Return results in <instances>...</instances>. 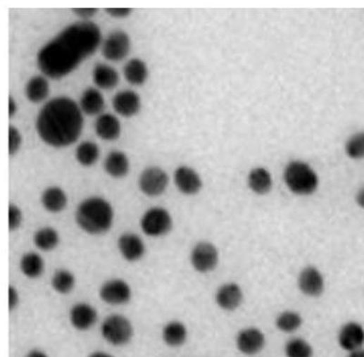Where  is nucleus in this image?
I'll use <instances>...</instances> for the list:
<instances>
[{"label": "nucleus", "mask_w": 364, "mask_h": 357, "mask_svg": "<svg viewBox=\"0 0 364 357\" xmlns=\"http://www.w3.org/2000/svg\"><path fill=\"white\" fill-rule=\"evenodd\" d=\"M105 107L103 96L98 89L89 88L84 92L82 99H80V110L84 113L90 115H97L101 113Z\"/></svg>", "instance_id": "bb28decb"}, {"label": "nucleus", "mask_w": 364, "mask_h": 357, "mask_svg": "<svg viewBox=\"0 0 364 357\" xmlns=\"http://www.w3.org/2000/svg\"><path fill=\"white\" fill-rule=\"evenodd\" d=\"M82 111L70 98L51 99L37 116V133L43 142L53 147L62 148L74 144L82 134Z\"/></svg>", "instance_id": "f03ea898"}, {"label": "nucleus", "mask_w": 364, "mask_h": 357, "mask_svg": "<svg viewBox=\"0 0 364 357\" xmlns=\"http://www.w3.org/2000/svg\"><path fill=\"white\" fill-rule=\"evenodd\" d=\"M192 268L200 274H208L217 268L220 253L215 244L208 241L199 242L194 245L189 256Z\"/></svg>", "instance_id": "0eeeda50"}, {"label": "nucleus", "mask_w": 364, "mask_h": 357, "mask_svg": "<svg viewBox=\"0 0 364 357\" xmlns=\"http://www.w3.org/2000/svg\"><path fill=\"white\" fill-rule=\"evenodd\" d=\"M18 303H20V294L17 288L9 285L8 288V308L9 311L12 312L17 308Z\"/></svg>", "instance_id": "e433bc0d"}, {"label": "nucleus", "mask_w": 364, "mask_h": 357, "mask_svg": "<svg viewBox=\"0 0 364 357\" xmlns=\"http://www.w3.org/2000/svg\"><path fill=\"white\" fill-rule=\"evenodd\" d=\"M42 203L45 210L49 213H61L67 207V194L61 188L52 186L43 192Z\"/></svg>", "instance_id": "4be33fe9"}, {"label": "nucleus", "mask_w": 364, "mask_h": 357, "mask_svg": "<svg viewBox=\"0 0 364 357\" xmlns=\"http://www.w3.org/2000/svg\"><path fill=\"white\" fill-rule=\"evenodd\" d=\"M266 344L265 334L257 327L241 329L236 337V346L242 355L253 356L264 349Z\"/></svg>", "instance_id": "9b49d317"}, {"label": "nucleus", "mask_w": 364, "mask_h": 357, "mask_svg": "<svg viewBox=\"0 0 364 357\" xmlns=\"http://www.w3.org/2000/svg\"><path fill=\"white\" fill-rule=\"evenodd\" d=\"M283 179L289 190L298 196H310L319 187L318 175L315 170L304 161H291L285 167Z\"/></svg>", "instance_id": "20e7f679"}, {"label": "nucleus", "mask_w": 364, "mask_h": 357, "mask_svg": "<svg viewBox=\"0 0 364 357\" xmlns=\"http://www.w3.org/2000/svg\"><path fill=\"white\" fill-rule=\"evenodd\" d=\"M8 228L11 232L17 231L20 227L23 220V213L20 208L11 203L8 211Z\"/></svg>", "instance_id": "f704fd0d"}, {"label": "nucleus", "mask_w": 364, "mask_h": 357, "mask_svg": "<svg viewBox=\"0 0 364 357\" xmlns=\"http://www.w3.org/2000/svg\"><path fill=\"white\" fill-rule=\"evenodd\" d=\"M356 201L358 206L364 210V185L358 190Z\"/></svg>", "instance_id": "ea45409f"}, {"label": "nucleus", "mask_w": 364, "mask_h": 357, "mask_svg": "<svg viewBox=\"0 0 364 357\" xmlns=\"http://www.w3.org/2000/svg\"><path fill=\"white\" fill-rule=\"evenodd\" d=\"M132 322L123 315H111L106 318L101 325V334L108 344L114 346H123L133 337Z\"/></svg>", "instance_id": "39448f33"}, {"label": "nucleus", "mask_w": 364, "mask_h": 357, "mask_svg": "<svg viewBox=\"0 0 364 357\" xmlns=\"http://www.w3.org/2000/svg\"><path fill=\"white\" fill-rule=\"evenodd\" d=\"M89 357H114L111 356V353H108L103 352V351H96V352H93L90 353Z\"/></svg>", "instance_id": "37998d69"}, {"label": "nucleus", "mask_w": 364, "mask_h": 357, "mask_svg": "<svg viewBox=\"0 0 364 357\" xmlns=\"http://www.w3.org/2000/svg\"><path fill=\"white\" fill-rule=\"evenodd\" d=\"M247 182L250 190L257 195H266L272 189V177L265 168L258 167L251 170Z\"/></svg>", "instance_id": "6ab92c4d"}, {"label": "nucleus", "mask_w": 364, "mask_h": 357, "mask_svg": "<svg viewBox=\"0 0 364 357\" xmlns=\"http://www.w3.org/2000/svg\"><path fill=\"white\" fill-rule=\"evenodd\" d=\"M23 137L20 132L13 126L9 127V154L14 155L20 150Z\"/></svg>", "instance_id": "c9c22d12"}, {"label": "nucleus", "mask_w": 364, "mask_h": 357, "mask_svg": "<svg viewBox=\"0 0 364 357\" xmlns=\"http://www.w3.org/2000/svg\"><path fill=\"white\" fill-rule=\"evenodd\" d=\"M299 290L303 296L318 298L325 291V279L322 273L315 266H306L298 275Z\"/></svg>", "instance_id": "6e6552de"}, {"label": "nucleus", "mask_w": 364, "mask_h": 357, "mask_svg": "<svg viewBox=\"0 0 364 357\" xmlns=\"http://www.w3.org/2000/svg\"><path fill=\"white\" fill-rule=\"evenodd\" d=\"M18 106L15 104V99L9 97V117L12 118L17 113Z\"/></svg>", "instance_id": "a19ab883"}, {"label": "nucleus", "mask_w": 364, "mask_h": 357, "mask_svg": "<svg viewBox=\"0 0 364 357\" xmlns=\"http://www.w3.org/2000/svg\"><path fill=\"white\" fill-rule=\"evenodd\" d=\"M169 184V177L163 169L149 167L143 170L139 180L141 191L149 197H156L163 194Z\"/></svg>", "instance_id": "1a4fd4ad"}, {"label": "nucleus", "mask_w": 364, "mask_h": 357, "mask_svg": "<svg viewBox=\"0 0 364 357\" xmlns=\"http://www.w3.org/2000/svg\"><path fill=\"white\" fill-rule=\"evenodd\" d=\"M61 237L57 230L46 226L34 234L33 243L37 249L43 251H51L58 246Z\"/></svg>", "instance_id": "a878e982"}, {"label": "nucleus", "mask_w": 364, "mask_h": 357, "mask_svg": "<svg viewBox=\"0 0 364 357\" xmlns=\"http://www.w3.org/2000/svg\"><path fill=\"white\" fill-rule=\"evenodd\" d=\"M303 324V316L292 310H285L280 313L275 319V327L284 334L294 333L301 327Z\"/></svg>", "instance_id": "c85d7f7f"}, {"label": "nucleus", "mask_w": 364, "mask_h": 357, "mask_svg": "<svg viewBox=\"0 0 364 357\" xmlns=\"http://www.w3.org/2000/svg\"><path fill=\"white\" fill-rule=\"evenodd\" d=\"M99 297L111 306H123L132 299V292L130 284L123 279H111L101 285Z\"/></svg>", "instance_id": "9d476101"}, {"label": "nucleus", "mask_w": 364, "mask_h": 357, "mask_svg": "<svg viewBox=\"0 0 364 357\" xmlns=\"http://www.w3.org/2000/svg\"><path fill=\"white\" fill-rule=\"evenodd\" d=\"M49 93V84L48 80L42 76L31 77L26 86V96L30 101L40 102L48 97Z\"/></svg>", "instance_id": "c756f323"}, {"label": "nucleus", "mask_w": 364, "mask_h": 357, "mask_svg": "<svg viewBox=\"0 0 364 357\" xmlns=\"http://www.w3.org/2000/svg\"><path fill=\"white\" fill-rule=\"evenodd\" d=\"M75 219L77 226L86 234H104L113 225V208L103 198L90 197L77 206Z\"/></svg>", "instance_id": "7ed1b4c3"}, {"label": "nucleus", "mask_w": 364, "mask_h": 357, "mask_svg": "<svg viewBox=\"0 0 364 357\" xmlns=\"http://www.w3.org/2000/svg\"><path fill=\"white\" fill-rule=\"evenodd\" d=\"M172 227V217L163 207L151 208L142 217L141 228L149 237H161L169 234Z\"/></svg>", "instance_id": "423d86ee"}, {"label": "nucleus", "mask_w": 364, "mask_h": 357, "mask_svg": "<svg viewBox=\"0 0 364 357\" xmlns=\"http://www.w3.org/2000/svg\"><path fill=\"white\" fill-rule=\"evenodd\" d=\"M347 357H364V349L351 351Z\"/></svg>", "instance_id": "c03bdc74"}, {"label": "nucleus", "mask_w": 364, "mask_h": 357, "mask_svg": "<svg viewBox=\"0 0 364 357\" xmlns=\"http://www.w3.org/2000/svg\"><path fill=\"white\" fill-rule=\"evenodd\" d=\"M345 152L353 160L364 158V132H357L348 139L345 144Z\"/></svg>", "instance_id": "72a5a7b5"}, {"label": "nucleus", "mask_w": 364, "mask_h": 357, "mask_svg": "<svg viewBox=\"0 0 364 357\" xmlns=\"http://www.w3.org/2000/svg\"><path fill=\"white\" fill-rule=\"evenodd\" d=\"M338 344L341 349L351 351L363 349L364 346V327L360 322L350 321L341 325L338 333Z\"/></svg>", "instance_id": "4468645a"}, {"label": "nucleus", "mask_w": 364, "mask_h": 357, "mask_svg": "<svg viewBox=\"0 0 364 357\" xmlns=\"http://www.w3.org/2000/svg\"><path fill=\"white\" fill-rule=\"evenodd\" d=\"M77 161L83 166H92L98 161L99 150L98 145L92 142H84L76 151Z\"/></svg>", "instance_id": "473e14b6"}, {"label": "nucleus", "mask_w": 364, "mask_h": 357, "mask_svg": "<svg viewBox=\"0 0 364 357\" xmlns=\"http://www.w3.org/2000/svg\"><path fill=\"white\" fill-rule=\"evenodd\" d=\"M114 110L124 117H132L141 110V98L132 91L120 92L113 99Z\"/></svg>", "instance_id": "a211bd4d"}, {"label": "nucleus", "mask_w": 364, "mask_h": 357, "mask_svg": "<svg viewBox=\"0 0 364 357\" xmlns=\"http://www.w3.org/2000/svg\"><path fill=\"white\" fill-rule=\"evenodd\" d=\"M76 278L73 273L67 269H60L55 272L51 279L52 288L60 294H68L74 290Z\"/></svg>", "instance_id": "7c9ffc66"}, {"label": "nucleus", "mask_w": 364, "mask_h": 357, "mask_svg": "<svg viewBox=\"0 0 364 357\" xmlns=\"http://www.w3.org/2000/svg\"><path fill=\"white\" fill-rule=\"evenodd\" d=\"M21 273L30 279L40 277L44 273L45 263L40 254L30 251L23 254L20 262Z\"/></svg>", "instance_id": "b1692460"}, {"label": "nucleus", "mask_w": 364, "mask_h": 357, "mask_svg": "<svg viewBox=\"0 0 364 357\" xmlns=\"http://www.w3.org/2000/svg\"><path fill=\"white\" fill-rule=\"evenodd\" d=\"M26 357H49L48 355L45 352H43L42 350L39 349H33L30 351L29 353H27Z\"/></svg>", "instance_id": "79ce46f5"}, {"label": "nucleus", "mask_w": 364, "mask_h": 357, "mask_svg": "<svg viewBox=\"0 0 364 357\" xmlns=\"http://www.w3.org/2000/svg\"><path fill=\"white\" fill-rule=\"evenodd\" d=\"M73 12L79 17L84 18V20H87V18H92L93 15H95L98 13V8H74L73 9Z\"/></svg>", "instance_id": "58836bf2"}, {"label": "nucleus", "mask_w": 364, "mask_h": 357, "mask_svg": "<svg viewBox=\"0 0 364 357\" xmlns=\"http://www.w3.org/2000/svg\"><path fill=\"white\" fill-rule=\"evenodd\" d=\"M105 170L113 178H123L130 170V161L124 152L111 151L105 160Z\"/></svg>", "instance_id": "5701e85b"}, {"label": "nucleus", "mask_w": 364, "mask_h": 357, "mask_svg": "<svg viewBox=\"0 0 364 357\" xmlns=\"http://www.w3.org/2000/svg\"><path fill=\"white\" fill-rule=\"evenodd\" d=\"M96 132L105 141H114L120 137L121 126L117 117L111 114L101 115L95 124Z\"/></svg>", "instance_id": "412c9836"}, {"label": "nucleus", "mask_w": 364, "mask_h": 357, "mask_svg": "<svg viewBox=\"0 0 364 357\" xmlns=\"http://www.w3.org/2000/svg\"><path fill=\"white\" fill-rule=\"evenodd\" d=\"M244 290L233 282L220 285L215 294L217 306L226 312L236 311L244 303Z\"/></svg>", "instance_id": "ddd939ff"}, {"label": "nucleus", "mask_w": 364, "mask_h": 357, "mask_svg": "<svg viewBox=\"0 0 364 357\" xmlns=\"http://www.w3.org/2000/svg\"><path fill=\"white\" fill-rule=\"evenodd\" d=\"M118 249L127 262L135 263L143 258L146 253L144 242L138 234L125 232L118 240Z\"/></svg>", "instance_id": "2eb2a0df"}, {"label": "nucleus", "mask_w": 364, "mask_h": 357, "mask_svg": "<svg viewBox=\"0 0 364 357\" xmlns=\"http://www.w3.org/2000/svg\"><path fill=\"white\" fill-rule=\"evenodd\" d=\"M163 339L168 346L173 349L182 346L188 339V329L182 322L170 321L163 329Z\"/></svg>", "instance_id": "aec40b11"}, {"label": "nucleus", "mask_w": 364, "mask_h": 357, "mask_svg": "<svg viewBox=\"0 0 364 357\" xmlns=\"http://www.w3.org/2000/svg\"><path fill=\"white\" fill-rule=\"evenodd\" d=\"M101 42L98 25L89 21L70 25L40 49L37 66L46 76L61 79L94 54Z\"/></svg>", "instance_id": "f257e3e1"}, {"label": "nucleus", "mask_w": 364, "mask_h": 357, "mask_svg": "<svg viewBox=\"0 0 364 357\" xmlns=\"http://www.w3.org/2000/svg\"><path fill=\"white\" fill-rule=\"evenodd\" d=\"M286 357H313L314 351L308 341L301 337H294L285 344Z\"/></svg>", "instance_id": "2f4dec72"}, {"label": "nucleus", "mask_w": 364, "mask_h": 357, "mask_svg": "<svg viewBox=\"0 0 364 357\" xmlns=\"http://www.w3.org/2000/svg\"><path fill=\"white\" fill-rule=\"evenodd\" d=\"M98 320L97 310L88 303H77L71 307L70 321L71 325L79 331L89 330Z\"/></svg>", "instance_id": "f3484780"}, {"label": "nucleus", "mask_w": 364, "mask_h": 357, "mask_svg": "<svg viewBox=\"0 0 364 357\" xmlns=\"http://www.w3.org/2000/svg\"><path fill=\"white\" fill-rule=\"evenodd\" d=\"M124 75H125L127 82L132 85H142L148 79L147 65L139 58H133L127 62L124 68Z\"/></svg>", "instance_id": "cd10ccee"}, {"label": "nucleus", "mask_w": 364, "mask_h": 357, "mask_svg": "<svg viewBox=\"0 0 364 357\" xmlns=\"http://www.w3.org/2000/svg\"><path fill=\"white\" fill-rule=\"evenodd\" d=\"M105 11L111 17L117 18H126L132 14V9L130 8H106Z\"/></svg>", "instance_id": "4c0bfd02"}, {"label": "nucleus", "mask_w": 364, "mask_h": 357, "mask_svg": "<svg viewBox=\"0 0 364 357\" xmlns=\"http://www.w3.org/2000/svg\"><path fill=\"white\" fill-rule=\"evenodd\" d=\"M92 76L96 85L103 89H114L120 82L118 71L106 64L96 65Z\"/></svg>", "instance_id": "393cba45"}, {"label": "nucleus", "mask_w": 364, "mask_h": 357, "mask_svg": "<svg viewBox=\"0 0 364 357\" xmlns=\"http://www.w3.org/2000/svg\"><path fill=\"white\" fill-rule=\"evenodd\" d=\"M130 39L124 31H114L105 39L102 46V54L108 61H120L129 54Z\"/></svg>", "instance_id": "f8f14e48"}, {"label": "nucleus", "mask_w": 364, "mask_h": 357, "mask_svg": "<svg viewBox=\"0 0 364 357\" xmlns=\"http://www.w3.org/2000/svg\"><path fill=\"white\" fill-rule=\"evenodd\" d=\"M174 182L177 189L185 195H195L201 192L202 180L192 168L180 166L174 173Z\"/></svg>", "instance_id": "dca6fc26"}]
</instances>
